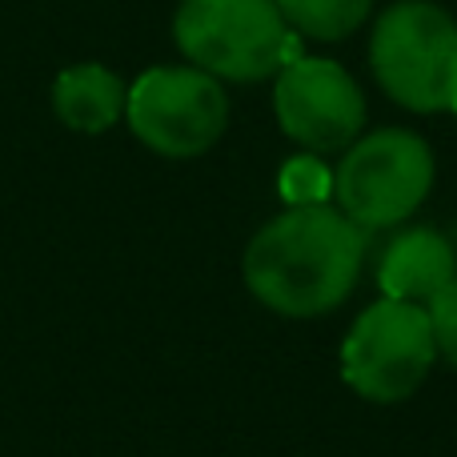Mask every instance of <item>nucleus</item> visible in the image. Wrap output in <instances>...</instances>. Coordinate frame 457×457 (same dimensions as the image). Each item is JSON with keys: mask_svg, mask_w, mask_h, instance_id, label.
Listing matches in <instances>:
<instances>
[{"mask_svg": "<svg viewBox=\"0 0 457 457\" xmlns=\"http://www.w3.org/2000/svg\"><path fill=\"white\" fill-rule=\"evenodd\" d=\"M125 96L129 85L96 61L69 64L53 80V112L72 133H109L125 117Z\"/></svg>", "mask_w": 457, "mask_h": 457, "instance_id": "obj_9", "label": "nucleus"}, {"mask_svg": "<svg viewBox=\"0 0 457 457\" xmlns=\"http://www.w3.org/2000/svg\"><path fill=\"white\" fill-rule=\"evenodd\" d=\"M173 40L193 69L237 85L269 80L301 56V37L277 0H181Z\"/></svg>", "mask_w": 457, "mask_h": 457, "instance_id": "obj_2", "label": "nucleus"}, {"mask_svg": "<svg viewBox=\"0 0 457 457\" xmlns=\"http://www.w3.org/2000/svg\"><path fill=\"white\" fill-rule=\"evenodd\" d=\"M365 228L337 205L285 209L253 233L241 273L249 293L281 317H321L353 293L365 265Z\"/></svg>", "mask_w": 457, "mask_h": 457, "instance_id": "obj_1", "label": "nucleus"}, {"mask_svg": "<svg viewBox=\"0 0 457 457\" xmlns=\"http://www.w3.org/2000/svg\"><path fill=\"white\" fill-rule=\"evenodd\" d=\"M434 149L413 129L361 133L333 169V201L365 233L405 225L434 189Z\"/></svg>", "mask_w": 457, "mask_h": 457, "instance_id": "obj_4", "label": "nucleus"}, {"mask_svg": "<svg viewBox=\"0 0 457 457\" xmlns=\"http://www.w3.org/2000/svg\"><path fill=\"white\" fill-rule=\"evenodd\" d=\"M453 277H457L453 245L429 225L402 228L378 261L381 297L418 301V305H429Z\"/></svg>", "mask_w": 457, "mask_h": 457, "instance_id": "obj_8", "label": "nucleus"}, {"mask_svg": "<svg viewBox=\"0 0 457 457\" xmlns=\"http://www.w3.org/2000/svg\"><path fill=\"white\" fill-rule=\"evenodd\" d=\"M341 381L373 405L410 402L437 365L429 309L418 301L378 297L357 313L341 341Z\"/></svg>", "mask_w": 457, "mask_h": 457, "instance_id": "obj_5", "label": "nucleus"}, {"mask_svg": "<svg viewBox=\"0 0 457 457\" xmlns=\"http://www.w3.org/2000/svg\"><path fill=\"white\" fill-rule=\"evenodd\" d=\"M429 325H434V341H437V357L457 370V277L429 301Z\"/></svg>", "mask_w": 457, "mask_h": 457, "instance_id": "obj_12", "label": "nucleus"}, {"mask_svg": "<svg viewBox=\"0 0 457 457\" xmlns=\"http://www.w3.org/2000/svg\"><path fill=\"white\" fill-rule=\"evenodd\" d=\"M289 29L305 40H349L373 12V0H277Z\"/></svg>", "mask_w": 457, "mask_h": 457, "instance_id": "obj_10", "label": "nucleus"}, {"mask_svg": "<svg viewBox=\"0 0 457 457\" xmlns=\"http://www.w3.org/2000/svg\"><path fill=\"white\" fill-rule=\"evenodd\" d=\"M381 93L410 112H457V21L434 0H394L370 32Z\"/></svg>", "mask_w": 457, "mask_h": 457, "instance_id": "obj_3", "label": "nucleus"}, {"mask_svg": "<svg viewBox=\"0 0 457 457\" xmlns=\"http://www.w3.org/2000/svg\"><path fill=\"white\" fill-rule=\"evenodd\" d=\"M365 93L345 64L329 56H293L273 77V117L305 153H345L365 133Z\"/></svg>", "mask_w": 457, "mask_h": 457, "instance_id": "obj_7", "label": "nucleus"}, {"mask_svg": "<svg viewBox=\"0 0 457 457\" xmlns=\"http://www.w3.org/2000/svg\"><path fill=\"white\" fill-rule=\"evenodd\" d=\"M125 120L145 149L189 161L225 137L228 96L221 80L193 64H157L129 85Z\"/></svg>", "mask_w": 457, "mask_h": 457, "instance_id": "obj_6", "label": "nucleus"}, {"mask_svg": "<svg viewBox=\"0 0 457 457\" xmlns=\"http://www.w3.org/2000/svg\"><path fill=\"white\" fill-rule=\"evenodd\" d=\"M453 117H457V112H453Z\"/></svg>", "mask_w": 457, "mask_h": 457, "instance_id": "obj_13", "label": "nucleus"}, {"mask_svg": "<svg viewBox=\"0 0 457 457\" xmlns=\"http://www.w3.org/2000/svg\"><path fill=\"white\" fill-rule=\"evenodd\" d=\"M277 193L289 209L301 205H329L333 201V169L325 165L317 153L301 149L297 157H289L277 173Z\"/></svg>", "mask_w": 457, "mask_h": 457, "instance_id": "obj_11", "label": "nucleus"}]
</instances>
